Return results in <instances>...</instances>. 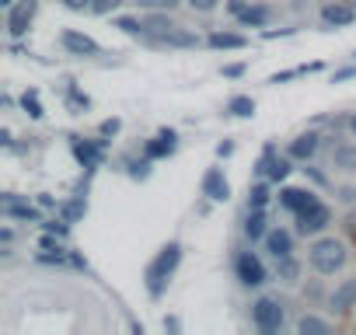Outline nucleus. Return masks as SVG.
<instances>
[{
    "instance_id": "obj_22",
    "label": "nucleus",
    "mask_w": 356,
    "mask_h": 335,
    "mask_svg": "<svg viewBox=\"0 0 356 335\" xmlns=\"http://www.w3.org/2000/svg\"><path fill=\"white\" fill-rule=\"evenodd\" d=\"M227 112H231V115H238V119H248V115H255V101H252L248 95H238V98H231Z\"/></svg>"
},
{
    "instance_id": "obj_41",
    "label": "nucleus",
    "mask_w": 356,
    "mask_h": 335,
    "mask_svg": "<svg viewBox=\"0 0 356 335\" xmlns=\"http://www.w3.org/2000/svg\"><path fill=\"white\" fill-rule=\"evenodd\" d=\"M0 4H4V8H8V11H11V8H15V0H0Z\"/></svg>"
},
{
    "instance_id": "obj_1",
    "label": "nucleus",
    "mask_w": 356,
    "mask_h": 335,
    "mask_svg": "<svg viewBox=\"0 0 356 335\" xmlns=\"http://www.w3.org/2000/svg\"><path fill=\"white\" fill-rule=\"evenodd\" d=\"M178 262H182V245H178V241L164 245V248L154 255V262H150V269H147V290H150V297H161V293H164V283H168V276L175 272Z\"/></svg>"
},
{
    "instance_id": "obj_25",
    "label": "nucleus",
    "mask_w": 356,
    "mask_h": 335,
    "mask_svg": "<svg viewBox=\"0 0 356 335\" xmlns=\"http://www.w3.org/2000/svg\"><path fill=\"white\" fill-rule=\"evenodd\" d=\"M266 203H269V186H255L248 196V210H262Z\"/></svg>"
},
{
    "instance_id": "obj_33",
    "label": "nucleus",
    "mask_w": 356,
    "mask_h": 335,
    "mask_svg": "<svg viewBox=\"0 0 356 335\" xmlns=\"http://www.w3.org/2000/svg\"><path fill=\"white\" fill-rule=\"evenodd\" d=\"M112 133H119V119H105L102 122V136H112Z\"/></svg>"
},
{
    "instance_id": "obj_13",
    "label": "nucleus",
    "mask_w": 356,
    "mask_h": 335,
    "mask_svg": "<svg viewBox=\"0 0 356 335\" xmlns=\"http://www.w3.org/2000/svg\"><path fill=\"white\" fill-rule=\"evenodd\" d=\"M168 154H175V133L171 129H161L157 140L147 143V157L154 161V157H168Z\"/></svg>"
},
{
    "instance_id": "obj_10",
    "label": "nucleus",
    "mask_w": 356,
    "mask_h": 335,
    "mask_svg": "<svg viewBox=\"0 0 356 335\" xmlns=\"http://www.w3.org/2000/svg\"><path fill=\"white\" fill-rule=\"evenodd\" d=\"M353 18H356V4H325L321 8V22L325 25L346 28V25H353Z\"/></svg>"
},
{
    "instance_id": "obj_5",
    "label": "nucleus",
    "mask_w": 356,
    "mask_h": 335,
    "mask_svg": "<svg viewBox=\"0 0 356 335\" xmlns=\"http://www.w3.org/2000/svg\"><path fill=\"white\" fill-rule=\"evenodd\" d=\"M234 269H238V279H241L245 286H262V283H266V265H262V262H259L252 252L238 255Z\"/></svg>"
},
{
    "instance_id": "obj_35",
    "label": "nucleus",
    "mask_w": 356,
    "mask_h": 335,
    "mask_svg": "<svg viewBox=\"0 0 356 335\" xmlns=\"http://www.w3.org/2000/svg\"><path fill=\"white\" fill-rule=\"evenodd\" d=\"M245 74V63H231V67H224V77H241Z\"/></svg>"
},
{
    "instance_id": "obj_8",
    "label": "nucleus",
    "mask_w": 356,
    "mask_h": 335,
    "mask_svg": "<svg viewBox=\"0 0 356 335\" xmlns=\"http://www.w3.org/2000/svg\"><path fill=\"white\" fill-rule=\"evenodd\" d=\"M63 49L74 53V56H95V53H98V42H95L91 35H81V32L67 28V32H63Z\"/></svg>"
},
{
    "instance_id": "obj_32",
    "label": "nucleus",
    "mask_w": 356,
    "mask_h": 335,
    "mask_svg": "<svg viewBox=\"0 0 356 335\" xmlns=\"http://www.w3.org/2000/svg\"><path fill=\"white\" fill-rule=\"evenodd\" d=\"M189 4H193V11H213L217 0H189Z\"/></svg>"
},
{
    "instance_id": "obj_15",
    "label": "nucleus",
    "mask_w": 356,
    "mask_h": 335,
    "mask_svg": "<svg viewBox=\"0 0 356 335\" xmlns=\"http://www.w3.org/2000/svg\"><path fill=\"white\" fill-rule=\"evenodd\" d=\"M353 304H356V279H346V283L332 293V307L342 314V311H349Z\"/></svg>"
},
{
    "instance_id": "obj_20",
    "label": "nucleus",
    "mask_w": 356,
    "mask_h": 335,
    "mask_svg": "<svg viewBox=\"0 0 356 335\" xmlns=\"http://www.w3.org/2000/svg\"><path fill=\"white\" fill-rule=\"evenodd\" d=\"M238 22H241L245 28H262V25L269 22V11H266V8H252V4H248V8H245V15H238Z\"/></svg>"
},
{
    "instance_id": "obj_42",
    "label": "nucleus",
    "mask_w": 356,
    "mask_h": 335,
    "mask_svg": "<svg viewBox=\"0 0 356 335\" xmlns=\"http://www.w3.org/2000/svg\"><path fill=\"white\" fill-rule=\"evenodd\" d=\"M349 129H353V136H356V115H353V119H349Z\"/></svg>"
},
{
    "instance_id": "obj_21",
    "label": "nucleus",
    "mask_w": 356,
    "mask_h": 335,
    "mask_svg": "<svg viewBox=\"0 0 356 335\" xmlns=\"http://www.w3.org/2000/svg\"><path fill=\"white\" fill-rule=\"evenodd\" d=\"M245 234H248L252 241H259V238H266V234H269V231H266V213H262V210H252V213H248Z\"/></svg>"
},
{
    "instance_id": "obj_17",
    "label": "nucleus",
    "mask_w": 356,
    "mask_h": 335,
    "mask_svg": "<svg viewBox=\"0 0 356 335\" xmlns=\"http://www.w3.org/2000/svg\"><path fill=\"white\" fill-rule=\"evenodd\" d=\"M332 164L342 168V172H356V147L353 143H339L332 150Z\"/></svg>"
},
{
    "instance_id": "obj_4",
    "label": "nucleus",
    "mask_w": 356,
    "mask_h": 335,
    "mask_svg": "<svg viewBox=\"0 0 356 335\" xmlns=\"http://www.w3.org/2000/svg\"><path fill=\"white\" fill-rule=\"evenodd\" d=\"M252 318H255V325H259L262 332H280V328H283V307H280L273 297H262V300H255V307H252Z\"/></svg>"
},
{
    "instance_id": "obj_29",
    "label": "nucleus",
    "mask_w": 356,
    "mask_h": 335,
    "mask_svg": "<svg viewBox=\"0 0 356 335\" xmlns=\"http://www.w3.org/2000/svg\"><path fill=\"white\" fill-rule=\"evenodd\" d=\"M119 4H122V0H91V11L95 15H112Z\"/></svg>"
},
{
    "instance_id": "obj_38",
    "label": "nucleus",
    "mask_w": 356,
    "mask_h": 335,
    "mask_svg": "<svg viewBox=\"0 0 356 335\" xmlns=\"http://www.w3.org/2000/svg\"><path fill=\"white\" fill-rule=\"evenodd\" d=\"M46 231H49V234H60V238H63V234H67V224H56V220H53V224H46Z\"/></svg>"
},
{
    "instance_id": "obj_19",
    "label": "nucleus",
    "mask_w": 356,
    "mask_h": 335,
    "mask_svg": "<svg viewBox=\"0 0 356 335\" xmlns=\"http://www.w3.org/2000/svg\"><path fill=\"white\" fill-rule=\"evenodd\" d=\"M4 213H8V217H22V220H39V213H35L29 203L15 199V196H4Z\"/></svg>"
},
{
    "instance_id": "obj_37",
    "label": "nucleus",
    "mask_w": 356,
    "mask_h": 335,
    "mask_svg": "<svg viewBox=\"0 0 356 335\" xmlns=\"http://www.w3.org/2000/svg\"><path fill=\"white\" fill-rule=\"evenodd\" d=\"M42 248H46V252H63V248H60V241H53V238H49V231H46V238H42Z\"/></svg>"
},
{
    "instance_id": "obj_30",
    "label": "nucleus",
    "mask_w": 356,
    "mask_h": 335,
    "mask_svg": "<svg viewBox=\"0 0 356 335\" xmlns=\"http://www.w3.org/2000/svg\"><path fill=\"white\" fill-rule=\"evenodd\" d=\"M115 28H122L126 35H136V32H143V22H136V18H119Z\"/></svg>"
},
{
    "instance_id": "obj_24",
    "label": "nucleus",
    "mask_w": 356,
    "mask_h": 335,
    "mask_svg": "<svg viewBox=\"0 0 356 335\" xmlns=\"http://www.w3.org/2000/svg\"><path fill=\"white\" fill-rule=\"evenodd\" d=\"M161 42H168V46H200V35H193V32H168Z\"/></svg>"
},
{
    "instance_id": "obj_14",
    "label": "nucleus",
    "mask_w": 356,
    "mask_h": 335,
    "mask_svg": "<svg viewBox=\"0 0 356 335\" xmlns=\"http://www.w3.org/2000/svg\"><path fill=\"white\" fill-rule=\"evenodd\" d=\"M314 150H318V136L314 133H304V136H297L290 143V157H297V161H311Z\"/></svg>"
},
{
    "instance_id": "obj_23",
    "label": "nucleus",
    "mask_w": 356,
    "mask_h": 335,
    "mask_svg": "<svg viewBox=\"0 0 356 335\" xmlns=\"http://www.w3.org/2000/svg\"><path fill=\"white\" fill-rule=\"evenodd\" d=\"M297 332H300V335H325V332H328V325H325L321 318H311V314H307V318H300Z\"/></svg>"
},
{
    "instance_id": "obj_26",
    "label": "nucleus",
    "mask_w": 356,
    "mask_h": 335,
    "mask_svg": "<svg viewBox=\"0 0 356 335\" xmlns=\"http://www.w3.org/2000/svg\"><path fill=\"white\" fill-rule=\"evenodd\" d=\"M84 210H88V206H84V199H74V203H67V206H63V220H67V224H74V220H81V217H84Z\"/></svg>"
},
{
    "instance_id": "obj_18",
    "label": "nucleus",
    "mask_w": 356,
    "mask_h": 335,
    "mask_svg": "<svg viewBox=\"0 0 356 335\" xmlns=\"http://www.w3.org/2000/svg\"><path fill=\"white\" fill-rule=\"evenodd\" d=\"M207 42H210L213 49H245V46H248V39H245V35H234V32H213Z\"/></svg>"
},
{
    "instance_id": "obj_2",
    "label": "nucleus",
    "mask_w": 356,
    "mask_h": 335,
    "mask_svg": "<svg viewBox=\"0 0 356 335\" xmlns=\"http://www.w3.org/2000/svg\"><path fill=\"white\" fill-rule=\"evenodd\" d=\"M311 265L321 272V276H332L346 265V245L335 241V238H321L311 245Z\"/></svg>"
},
{
    "instance_id": "obj_16",
    "label": "nucleus",
    "mask_w": 356,
    "mask_h": 335,
    "mask_svg": "<svg viewBox=\"0 0 356 335\" xmlns=\"http://www.w3.org/2000/svg\"><path fill=\"white\" fill-rule=\"evenodd\" d=\"M290 245H293V238H290L286 231H280V227L266 234V248H269V252H273L276 259H283V255H290Z\"/></svg>"
},
{
    "instance_id": "obj_39",
    "label": "nucleus",
    "mask_w": 356,
    "mask_h": 335,
    "mask_svg": "<svg viewBox=\"0 0 356 335\" xmlns=\"http://www.w3.org/2000/svg\"><path fill=\"white\" fill-rule=\"evenodd\" d=\"M353 74H356V70H353V67H346V70H339V74H335V81H346V77H353Z\"/></svg>"
},
{
    "instance_id": "obj_36",
    "label": "nucleus",
    "mask_w": 356,
    "mask_h": 335,
    "mask_svg": "<svg viewBox=\"0 0 356 335\" xmlns=\"http://www.w3.org/2000/svg\"><path fill=\"white\" fill-rule=\"evenodd\" d=\"M63 4H67L70 11H84V8H91V0H63Z\"/></svg>"
},
{
    "instance_id": "obj_27",
    "label": "nucleus",
    "mask_w": 356,
    "mask_h": 335,
    "mask_svg": "<svg viewBox=\"0 0 356 335\" xmlns=\"http://www.w3.org/2000/svg\"><path fill=\"white\" fill-rule=\"evenodd\" d=\"M276 272H280L283 279H297V262H293L290 255H283V259H276Z\"/></svg>"
},
{
    "instance_id": "obj_34",
    "label": "nucleus",
    "mask_w": 356,
    "mask_h": 335,
    "mask_svg": "<svg viewBox=\"0 0 356 335\" xmlns=\"http://www.w3.org/2000/svg\"><path fill=\"white\" fill-rule=\"evenodd\" d=\"M245 8H248V0H231V4H227V11L238 18V15H245Z\"/></svg>"
},
{
    "instance_id": "obj_28",
    "label": "nucleus",
    "mask_w": 356,
    "mask_h": 335,
    "mask_svg": "<svg viewBox=\"0 0 356 335\" xmlns=\"http://www.w3.org/2000/svg\"><path fill=\"white\" fill-rule=\"evenodd\" d=\"M140 8H147V11H171L178 0H136Z\"/></svg>"
},
{
    "instance_id": "obj_31",
    "label": "nucleus",
    "mask_w": 356,
    "mask_h": 335,
    "mask_svg": "<svg viewBox=\"0 0 356 335\" xmlns=\"http://www.w3.org/2000/svg\"><path fill=\"white\" fill-rule=\"evenodd\" d=\"M25 108H29V115H32V119H42V105H39L35 91H29V95H25Z\"/></svg>"
},
{
    "instance_id": "obj_7",
    "label": "nucleus",
    "mask_w": 356,
    "mask_h": 335,
    "mask_svg": "<svg viewBox=\"0 0 356 335\" xmlns=\"http://www.w3.org/2000/svg\"><path fill=\"white\" fill-rule=\"evenodd\" d=\"M203 196H210L213 203H227L231 199V186H227L220 168H210V172L203 175Z\"/></svg>"
},
{
    "instance_id": "obj_12",
    "label": "nucleus",
    "mask_w": 356,
    "mask_h": 335,
    "mask_svg": "<svg viewBox=\"0 0 356 335\" xmlns=\"http://www.w3.org/2000/svg\"><path fill=\"white\" fill-rule=\"evenodd\" d=\"M280 203H283L286 210L300 213L304 206H311V203H314V193H307V189H283V193H280Z\"/></svg>"
},
{
    "instance_id": "obj_9",
    "label": "nucleus",
    "mask_w": 356,
    "mask_h": 335,
    "mask_svg": "<svg viewBox=\"0 0 356 335\" xmlns=\"http://www.w3.org/2000/svg\"><path fill=\"white\" fill-rule=\"evenodd\" d=\"M102 147H105V140H74V157L84 164V168H98L102 164Z\"/></svg>"
},
{
    "instance_id": "obj_3",
    "label": "nucleus",
    "mask_w": 356,
    "mask_h": 335,
    "mask_svg": "<svg viewBox=\"0 0 356 335\" xmlns=\"http://www.w3.org/2000/svg\"><path fill=\"white\" fill-rule=\"evenodd\" d=\"M328 224H332V210H328L325 203H318V199L297 213V231H300V234H318V231H325Z\"/></svg>"
},
{
    "instance_id": "obj_40",
    "label": "nucleus",
    "mask_w": 356,
    "mask_h": 335,
    "mask_svg": "<svg viewBox=\"0 0 356 335\" xmlns=\"http://www.w3.org/2000/svg\"><path fill=\"white\" fill-rule=\"evenodd\" d=\"M342 199H346V203H353V199H356V189H342Z\"/></svg>"
},
{
    "instance_id": "obj_11",
    "label": "nucleus",
    "mask_w": 356,
    "mask_h": 335,
    "mask_svg": "<svg viewBox=\"0 0 356 335\" xmlns=\"http://www.w3.org/2000/svg\"><path fill=\"white\" fill-rule=\"evenodd\" d=\"M140 22H143V32L154 35V39H164L168 32H175V25H171V18H168L164 11H154V15H147V18H140Z\"/></svg>"
},
{
    "instance_id": "obj_6",
    "label": "nucleus",
    "mask_w": 356,
    "mask_h": 335,
    "mask_svg": "<svg viewBox=\"0 0 356 335\" xmlns=\"http://www.w3.org/2000/svg\"><path fill=\"white\" fill-rule=\"evenodd\" d=\"M35 11H39L35 0H22V4H15V8L8 11V28H11V35H25L29 25H32V18H35Z\"/></svg>"
}]
</instances>
